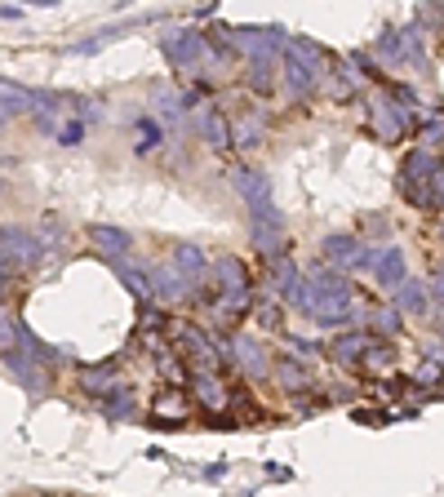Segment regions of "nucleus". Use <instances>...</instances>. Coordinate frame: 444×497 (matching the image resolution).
<instances>
[{
  "instance_id": "9d476101",
  "label": "nucleus",
  "mask_w": 444,
  "mask_h": 497,
  "mask_svg": "<svg viewBox=\"0 0 444 497\" xmlns=\"http://www.w3.org/2000/svg\"><path fill=\"white\" fill-rule=\"evenodd\" d=\"M214 272H218V289L222 293H227V298H231V293H236V298H245V289H249V284H245V267H240V262H236V258H218V262H214Z\"/></svg>"
},
{
  "instance_id": "0eeeda50",
  "label": "nucleus",
  "mask_w": 444,
  "mask_h": 497,
  "mask_svg": "<svg viewBox=\"0 0 444 497\" xmlns=\"http://www.w3.org/2000/svg\"><path fill=\"white\" fill-rule=\"evenodd\" d=\"M196 400H200L209 413H222V409L231 404V395L222 391V382L214 378V373H196Z\"/></svg>"
},
{
  "instance_id": "f8f14e48",
  "label": "nucleus",
  "mask_w": 444,
  "mask_h": 497,
  "mask_svg": "<svg viewBox=\"0 0 444 497\" xmlns=\"http://www.w3.org/2000/svg\"><path fill=\"white\" fill-rule=\"evenodd\" d=\"M14 258H18V267H27L32 262V240L5 231V272H14Z\"/></svg>"
},
{
  "instance_id": "ddd939ff",
  "label": "nucleus",
  "mask_w": 444,
  "mask_h": 497,
  "mask_svg": "<svg viewBox=\"0 0 444 497\" xmlns=\"http://www.w3.org/2000/svg\"><path fill=\"white\" fill-rule=\"evenodd\" d=\"M89 240H94V244H103L107 253L129 249V235H125V231H116V226H89Z\"/></svg>"
},
{
  "instance_id": "39448f33",
  "label": "nucleus",
  "mask_w": 444,
  "mask_h": 497,
  "mask_svg": "<svg viewBox=\"0 0 444 497\" xmlns=\"http://www.w3.org/2000/svg\"><path fill=\"white\" fill-rule=\"evenodd\" d=\"M374 280H378L383 289L409 284V280H404V253H400V249H383V253L374 258Z\"/></svg>"
},
{
  "instance_id": "aec40b11",
  "label": "nucleus",
  "mask_w": 444,
  "mask_h": 497,
  "mask_svg": "<svg viewBox=\"0 0 444 497\" xmlns=\"http://www.w3.org/2000/svg\"><path fill=\"white\" fill-rule=\"evenodd\" d=\"M431 191H436V196H431V205H444V165L436 169V178H431Z\"/></svg>"
},
{
  "instance_id": "412c9836",
  "label": "nucleus",
  "mask_w": 444,
  "mask_h": 497,
  "mask_svg": "<svg viewBox=\"0 0 444 497\" xmlns=\"http://www.w3.org/2000/svg\"><path fill=\"white\" fill-rule=\"evenodd\" d=\"M378 329H383V333H395V329H400L395 311H378Z\"/></svg>"
},
{
  "instance_id": "9b49d317",
  "label": "nucleus",
  "mask_w": 444,
  "mask_h": 497,
  "mask_svg": "<svg viewBox=\"0 0 444 497\" xmlns=\"http://www.w3.org/2000/svg\"><path fill=\"white\" fill-rule=\"evenodd\" d=\"M173 267H178V276L187 280V284H196V280H200V272H205V258H200V249L182 244V249L173 253Z\"/></svg>"
},
{
  "instance_id": "f03ea898",
  "label": "nucleus",
  "mask_w": 444,
  "mask_h": 497,
  "mask_svg": "<svg viewBox=\"0 0 444 497\" xmlns=\"http://www.w3.org/2000/svg\"><path fill=\"white\" fill-rule=\"evenodd\" d=\"M436 161L427 156V152H413L409 161H404V169H400V187H404V196L413 200V205H431V178H436Z\"/></svg>"
},
{
  "instance_id": "4468645a",
  "label": "nucleus",
  "mask_w": 444,
  "mask_h": 497,
  "mask_svg": "<svg viewBox=\"0 0 444 497\" xmlns=\"http://www.w3.org/2000/svg\"><path fill=\"white\" fill-rule=\"evenodd\" d=\"M369 346H374V342H369L365 333H351V337H338V342H333V355H338V360H356V351H369Z\"/></svg>"
},
{
  "instance_id": "6e6552de",
  "label": "nucleus",
  "mask_w": 444,
  "mask_h": 497,
  "mask_svg": "<svg viewBox=\"0 0 444 497\" xmlns=\"http://www.w3.org/2000/svg\"><path fill=\"white\" fill-rule=\"evenodd\" d=\"M240 50H249L254 62H267L280 50V32H240Z\"/></svg>"
},
{
  "instance_id": "5701e85b",
  "label": "nucleus",
  "mask_w": 444,
  "mask_h": 497,
  "mask_svg": "<svg viewBox=\"0 0 444 497\" xmlns=\"http://www.w3.org/2000/svg\"><path fill=\"white\" fill-rule=\"evenodd\" d=\"M62 143H67V147L80 143V124H67V129H62Z\"/></svg>"
},
{
  "instance_id": "dca6fc26",
  "label": "nucleus",
  "mask_w": 444,
  "mask_h": 497,
  "mask_svg": "<svg viewBox=\"0 0 444 497\" xmlns=\"http://www.w3.org/2000/svg\"><path fill=\"white\" fill-rule=\"evenodd\" d=\"M32 94L27 89H14V80H5V115H14V111H32Z\"/></svg>"
},
{
  "instance_id": "f257e3e1",
  "label": "nucleus",
  "mask_w": 444,
  "mask_h": 497,
  "mask_svg": "<svg viewBox=\"0 0 444 497\" xmlns=\"http://www.w3.org/2000/svg\"><path fill=\"white\" fill-rule=\"evenodd\" d=\"M347 307H351V284L338 272H316L311 276V316L320 325H333Z\"/></svg>"
},
{
  "instance_id": "20e7f679",
  "label": "nucleus",
  "mask_w": 444,
  "mask_h": 497,
  "mask_svg": "<svg viewBox=\"0 0 444 497\" xmlns=\"http://www.w3.org/2000/svg\"><path fill=\"white\" fill-rule=\"evenodd\" d=\"M231 187L254 205V209H267L272 200H267V178H258L254 169H231Z\"/></svg>"
},
{
  "instance_id": "4be33fe9",
  "label": "nucleus",
  "mask_w": 444,
  "mask_h": 497,
  "mask_svg": "<svg viewBox=\"0 0 444 497\" xmlns=\"http://www.w3.org/2000/svg\"><path fill=\"white\" fill-rule=\"evenodd\" d=\"M156 413H165V418H182V404H178V400H161V404H156Z\"/></svg>"
},
{
  "instance_id": "423d86ee",
  "label": "nucleus",
  "mask_w": 444,
  "mask_h": 497,
  "mask_svg": "<svg viewBox=\"0 0 444 497\" xmlns=\"http://www.w3.org/2000/svg\"><path fill=\"white\" fill-rule=\"evenodd\" d=\"M165 54L173 62H200L205 58V41L196 32H178V36H165Z\"/></svg>"
},
{
  "instance_id": "2eb2a0df",
  "label": "nucleus",
  "mask_w": 444,
  "mask_h": 497,
  "mask_svg": "<svg viewBox=\"0 0 444 497\" xmlns=\"http://www.w3.org/2000/svg\"><path fill=\"white\" fill-rule=\"evenodd\" d=\"M400 307H404V311H413V316H422V311H427V293H422V284H413V280H409V284L400 289Z\"/></svg>"
},
{
  "instance_id": "1a4fd4ad",
  "label": "nucleus",
  "mask_w": 444,
  "mask_h": 497,
  "mask_svg": "<svg viewBox=\"0 0 444 497\" xmlns=\"http://www.w3.org/2000/svg\"><path fill=\"white\" fill-rule=\"evenodd\" d=\"M200 133L218 147V152H227L231 147V124L222 120V111H214V107H205L200 111Z\"/></svg>"
},
{
  "instance_id": "6ab92c4d",
  "label": "nucleus",
  "mask_w": 444,
  "mask_h": 497,
  "mask_svg": "<svg viewBox=\"0 0 444 497\" xmlns=\"http://www.w3.org/2000/svg\"><path fill=\"white\" fill-rule=\"evenodd\" d=\"M156 138H161V133H156V124H143V129H138V152H147Z\"/></svg>"
},
{
  "instance_id": "a211bd4d",
  "label": "nucleus",
  "mask_w": 444,
  "mask_h": 497,
  "mask_svg": "<svg viewBox=\"0 0 444 497\" xmlns=\"http://www.w3.org/2000/svg\"><path fill=\"white\" fill-rule=\"evenodd\" d=\"M120 276H125V284H129L138 298H152V284H147V276H143L138 267H120Z\"/></svg>"
},
{
  "instance_id": "7ed1b4c3",
  "label": "nucleus",
  "mask_w": 444,
  "mask_h": 497,
  "mask_svg": "<svg viewBox=\"0 0 444 497\" xmlns=\"http://www.w3.org/2000/svg\"><path fill=\"white\" fill-rule=\"evenodd\" d=\"M325 253L329 262H338L342 272H356V267H374V253L356 240V235H329L325 240Z\"/></svg>"
},
{
  "instance_id": "f3484780",
  "label": "nucleus",
  "mask_w": 444,
  "mask_h": 497,
  "mask_svg": "<svg viewBox=\"0 0 444 497\" xmlns=\"http://www.w3.org/2000/svg\"><path fill=\"white\" fill-rule=\"evenodd\" d=\"M236 351H240V364H245L249 373H267V364H263V351H258L254 342H245V337H240V342H236Z\"/></svg>"
}]
</instances>
